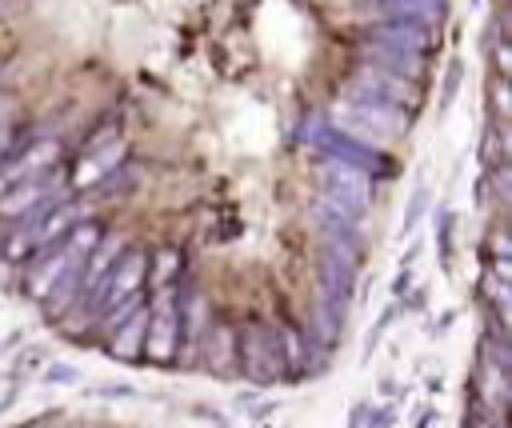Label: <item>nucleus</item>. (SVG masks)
Masks as SVG:
<instances>
[{"label":"nucleus","instance_id":"nucleus-20","mask_svg":"<svg viewBox=\"0 0 512 428\" xmlns=\"http://www.w3.org/2000/svg\"><path fill=\"white\" fill-rule=\"evenodd\" d=\"M492 108H496V120H504L512 112V100H508V80L492 76Z\"/></svg>","mask_w":512,"mask_h":428},{"label":"nucleus","instance_id":"nucleus-8","mask_svg":"<svg viewBox=\"0 0 512 428\" xmlns=\"http://www.w3.org/2000/svg\"><path fill=\"white\" fill-rule=\"evenodd\" d=\"M316 180H320V192H340V196H348V200H356L364 208L372 200V176L352 168V164L324 160V164H316Z\"/></svg>","mask_w":512,"mask_h":428},{"label":"nucleus","instance_id":"nucleus-22","mask_svg":"<svg viewBox=\"0 0 512 428\" xmlns=\"http://www.w3.org/2000/svg\"><path fill=\"white\" fill-rule=\"evenodd\" d=\"M368 416H372L368 428H392L396 424V408H372Z\"/></svg>","mask_w":512,"mask_h":428},{"label":"nucleus","instance_id":"nucleus-5","mask_svg":"<svg viewBox=\"0 0 512 428\" xmlns=\"http://www.w3.org/2000/svg\"><path fill=\"white\" fill-rule=\"evenodd\" d=\"M176 348H180V296L176 288H156V300L148 304L144 356L152 364H172Z\"/></svg>","mask_w":512,"mask_h":428},{"label":"nucleus","instance_id":"nucleus-19","mask_svg":"<svg viewBox=\"0 0 512 428\" xmlns=\"http://www.w3.org/2000/svg\"><path fill=\"white\" fill-rule=\"evenodd\" d=\"M44 384H80V368L76 364H48Z\"/></svg>","mask_w":512,"mask_h":428},{"label":"nucleus","instance_id":"nucleus-18","mask_svg":"<svg viewBox=\"0 0 512 428\" xmlns=\"http://www.w3.org/2000/svg\"><path fill=\"white\" fill-rule=\"evenodd\" d=\"M424 208H428V188H416V192H412V200H408V208H404V228H400L404 236H408V232L420 224Z\"/></svg>","mask_w":512,"mask_h":428},{"label":"nucleus","instance_id":"nucleus-9","mask_svg":"<svg viewBox=\"0 0 512 428\" xmlns=\"http://www.w3.org/2000/svg\"><path fill=\"white\" fill-rule=\"evenodd\" d=\"M144 332H148V300L128 316V320H120L116 328H108V356L112 360H124V364H132V360H140L144 356Z\"/></svg>","mask_w":512,"mask_h":428},{"label":"nucleus","instance_id":"nucleus-15","mask_svg":"<svg viewBox=\"0 0 512 428\" xmlns=\"http://www.w3.org/2000/svg\"><path fill=\"white\" fill-rule=\"evenodd\" d=\"M180 272H184V260L176 248H160L156 256H148V276L156 280V288H172Z\"/></svg>","mask_w":512,"mask_h":428},{"label":"nucleus","instance_id":"nucleus-17","mask_svg":"<svg viewBox=\"0 0 512 428\" xmlns=\"http://www.w3.org/2000/svg\"><path fill=\"white\" fill-rule=\"evenodd\" d=\"M488 48H492V68H496V76L508 80V76H512V52H508V40H504V32H500V20L488 28Z\"/></svg>","mask_w":512,"mask_h":428},{"label":"nucleus","instance_id":"nucleus-10","mask_svg":"<svg viewBox=\"0 0 512 428\" xmlns=\"http://www.w3.org/2000/svg\"><path fill=\"white\" fill-rule=\"evenodd\" d=\"M360 64L380 68V72H392V76L412 80V84H420V76H424V56H408V52L380 48V44H360Z\"/></svg>","mask_w":512,"mask_h":428},{"label":"nucleus","instance_id":"nucleus-12","mask_svg":"<svg viewBox=\"0 0 512 428\" xmlns=\"http://www.w3.org/2000/svg\"><path fill=\"white\" fill-rule=\"evenodd\" d=\"M380 8V20H412V24H440L448 16L444 0H372Z\"/></svg>","mask_w":512,"mask_h":428},{"label":"nucleus","instance_id":"nucleus-23","mask_svg":"<svg viewBox=\"0 0 512 428\" xmlns=\"http://www.w3.org/2000/svg\"><path fill=\"white\" fill-rule=\"evenodd\" d=\"M96 396L120 400V396H136V388H132V384H104V388H96Z\"/></svg>","mask_w":512,"mask_h":428},{"label":"nucleus","instance_id":"nucleus-6","mask_svg":"<svg viewBox=\"0 0 512 428\" xmlns=\"http://www.w3.org/2000/svg\"><path fill=\"white\" fill-rule=\"evenodd\" d=\"M364 44H380V48H396V52H408V56H432L440 36L432 24H412V20H376L368 32H364Z\"/></svg>","mask_w":512,"mask_h":428},{"label":"nucleus","instance_id":"nucleus-13","mask_svg":"<svg viewBox=\"0 0 512 428\" xmlns=\"http://www.w3.org/2000/svg\"><path fill=\"white\" fill-rule=\"evenodd\" d=\"M48 188H52V184H48L44 176H24V180H16V184L0 196V216H12V220H16V216H24V212H28V208L48 192Z\"/></svg>","mask_w":512,"mask_h":428},{"label":"nucleus","instance_id":"nucleus-2","mask_svg":"<svg viewBox=\"0 0 512 428\" xmlns=\"http://www.w3.org/2000/svg\"><path fill=\"white\" fill-rule=\"evenodd\" d=\"M300 140L316 144L324 160L352 164V168H360V172H368V176L388 172V164H392V160H388V156H384L376 144H364V140L348 136V132H344V128H336L332 120H308V124L300 128Z\"/></svg>","mask_w":512,"mask_h":428},{"label":"nucleus","instance_id":"nucleus-4","mask_svg":"<svg viewBox=\"0 0 512 428\" xmlns=\"http://www.w3.org/2000/svg\"><path fill=\"white\" fill-rule=\"evenodd\" d=\"M144 280H148V252H140V248H124V252L116 256V264L108 268L104 284L96 288L92 320L108 316L116 304H124L128 296H136V292L144 288Z\"/></svg>","mask_w":512,"mask_h":428},{"label":"nucleus","instance_id":"nucleus-21","mask_svg":"<svg viewBox=\"0 0 512 428\" xmlns=\"http://www.w3.org/2000/svg\"><path fill=\"white\" fill-rule=\"evenodd\" d=\"M460 76H464V68H460V60H452L448 64V76H444V108L456 100V88H460Z\"/></svg>","mask_w":512,"mask_h":428},{"label":"nucleus","instance_id":"nucleus-14","mask_svg":"<svg viewBox=\"0 0 512 428\" xmlns=\"http://www.w3.org/2000/svg\"><path fill=\"white\" fill-rule=\"evenodd\" d=\"M204 356H208V368L216 372V376H228L232 368H236V336L228 332V328H208V336H204V348H200Z\"/></svg>","mask_w":512,"mask_h":428},{"label":"nucleus","instance_id":"nucleus-1","mask_svg":"<svg viewBox=\"0 0 512 428\" xmlns=\"http://www.w3.org/2000/svg\"><path fill=\"white\" fill-rule=\"evenodd\" d=\"M332 124L344 128L348 136L372 144L368 136H404L412 128V116L404 108H392V104H380L372 96H364L360 88L344 84V100L332 108Z\"/></svg>","mask_w":512,"mask_h":428},{"label":"nucleus","instance_id":"nucleus-7","mask_svg":"<svg viewBox=\"0 0 512 428\" xmlns=\"http://www.w3.org/2000/svg\"><path fill=\"white\" fill-rule=\"evenodd\" d=\"M352 88H360L364 96H372V100H380V104H392V108H412V104H420V84H412V80H400V76H392V72H380V68H368V64H360V72L348 80Z\"/></svg>","mask_w":512,"mask_h":428},{"label":"nucleus","instance_id":"nucleus-3","mask_svg":"<svg viewBox=\"0 0 512 428\" xmlns=\"http://www.w3.org/2000/svg\"><path fill=\"white\" fill-rule=\"evenodd\" d=\"M236 364L252 384L284 380V360H280V348H276V332L264 328L260 320L240 324V332H236Z\"/></svg>","mask_w":512,"mask_h":428},{"label":"nucleus","instance_id":"nucleus-16","mask_svg":"<svg viewBox=\"0 0 512 428\" xmlns=\"http://www.w3.org/2000/svg\"><path fill=\"white\" fill-rule=\"evenodd\" d=\"M452 228H456L452 208H440L436 212V252H440V268L444 272H452Z\"/></svg>","mask_w":512,"mask_h":428},{"label":"nucleus","instance_id":"nucleus-11","mask_svg":"<svg viewBox=\"0 0 512 428\" xmlns=\"http://www.w3.org/2000/svg\"><path fill=\"white\" fill-rule=\"evenodd\" d=\"M120 160H124V140H112V144H104V148H92V152L84 156V164L76 168L72 188H96V184H104V180L116 172Z\"/></svg>","mask_w":512,"mask_h":428}]
</instances>
